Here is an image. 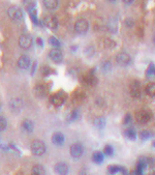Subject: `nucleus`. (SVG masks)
<instances>
[{
	"mask_svg": "<svg viewBox=\"0 0 155 175\" xmlns=\"http://www.w3.org/2000/svg\"><path fill=\"white\" fill-rule=\"evenodd\" d=\"M67 100V94L64 91H58L51 97V103L56 107H61Z\"/></svg>",
	"mask_w": 155,
	"mask_h": 175,
	"instance_id": "f257e3e1",
	"label": "nucleus"
},
{
	"mask_svg": "<svg viewBox=\"0 0 155 175\" xmlns=\"http://www.w3.org/2000/svg\"><path fill=\"white\" fill-rule=\"evenodd\" d=\"M31 152L36 157H40L46 152V145L42 141L34 140L31 143Z\"/></svg>",
	"mask_w": 155,
	"mask_h": 175,
	"instance_id": "f03ea898",
	"label": "nucleus"
},
{
	"mask_svg": "<svg viewBox=\"0 0 155 175\" xmlns=\"http://www.w3.org/2000/svg\"><path fill=\"white\" fill-rule=\"evenodd\" d=\"M152 117H153V115L149 110H140L135 113L137 121L140 122V124H147L152 119Z\"/></svg>",
	"mask_w": 155,
	"mask_h": 175,
	"instance_id": "7ed1b4c3",
	"label": "nucleus"
},
{
	"mask_svg": "<svg viewBox=\"0 0 155 175\" xmlns=\"http://www.w3.org/2000/svg\"><path fill=\"white\" fill-rule=\"evenodd\" d=\"M7 15L13 21H21L23 19V12L19 6H10L7 10Z\"/></svg>",
	"mask_w": 155,
	"mask_h": 175,
	"instance_id": "20e7f679",
	"label": "nucleus"
},
{
	"mask_svg": "<svg viewBox=\"0 0 155 175\" xmlns=\"http://www.w3.org/2000/svg\"><path fill=\"white\" fill-rule=\"evenodd\" d=\"M84 154V146L83 144L79 143V142H77V143L72 144V146H70V155H72V158H81Z\"/></svg>",
	"mask_w": 155,
	"mask_h": 175,
	"instance_id": "39448f33",
	"label": "nucleus"
},
{
	"mask_svg": "<svg viewBox=\"0 0 155 175\" xmlns=\"http://www.w3.org/2000/svg\"><path fill=\"white\" fill-rule=\"evenodd\" d=\"M116 60L122 67H127V65L131 63V58H130V56L127 53H125V52H121V53L117 54Z\"/></svg>",
	"mask_w": 155,
	"mask_h": 175,
	"instance_id": "423d86ee",
	"label": "nucleus"
},
{
	"mask_svg": "<svg viewBox=\"0 0 155 175\" xmlns=\"http://www.w3.org/2000/svg\"><path fill=\"white\" fill-rule=\"evenodd\" d=\"M43 23H45L46 27H48L51 30H56L58 28V20H57L56 17H53V16H47V17H45Z\"/></svg>",
	"mask_w": 155,
	"mask_h": 175,
	"instance_id": "0eeeda50",
	"label": "nucleus"
},
{
	"mask_svg": "<svg viewBox=\"0 0 155 175\" xmlns=\"http://www.w3.org/2000/svg\"><path fill=\"white\" fill-rule=\"evenodd\" d=\"M89 25L86 20H78L75 24V30L80 34H84L88 31Z\"/></svg>",
	"mask_w": 155,
	"mask_h": 175,
	"instance_id": "6e6552de",
	"label": "nucleus"
},
{
	"mask_svg": "<svg viewBox=\"0 0 155 175\" xmlns=\"http://www.w3.org/2000/svg\"><path fill=\"white\" fill-rule=\"evenodd\" d=\"M19 45L22 49H29L32 45V37L28 34H23L19 39Z\"/></svg>",
	"mask_w": 155,
	"mask_h": 175,
	"instance_id": "1a4fd4ad",
	"label": "nucleus"
},
{
	"mask_svg": "<svg viewBox=\"0 0 155 175\" xmlns=\"http://www.w3.org/2000/svg\"><path fill=\"white\" fill-rule=\"evenodd\" d=\"M49 56L50 58L53 60L56 63H61L62 59H63V55H62L61 51L59 49H52V50L49 52Z\"/></svg>",
	"mask_w": 155,
	"mask_h": 175,
	"instance_id": "9d476101",
	"label": "nucleus"
},
{
	"mask_svg": "<svg viewBox=\"0 0 155 175\" xmlns=\"http://www.w3.org/2000/svg\"><path fill=\"white\" fill-rule=\"evenodd\" d=\"M68 171H69V168H68V165L66 163H58L56 164L55 166V172L58 175H67L68 174Z\"/></svg>",
	"mask_w": 155,
	"mask_h": 175,
	"instance_id": "9b49d317",
	"label": "nucleus"
},
{
	"mask_svg": "<svg viewBox=\"0 0 155 175\" xmlns=\"http://www.w3.org/2000/svg\"><path fill=\"white\" fill-rule=\"evenodd\" d=\"M30 63H31V60L29 58V56H27V55H22L18 60V67L22 68V70L28 68L30 67Z\"/></svg>",
	"mask_w": 155,
	"mask_h": 175,
	"instance_id": "f8f14e48",
	"label": "nucleus"
},
{
	"mask_svg": "<svg viewBox=\"0 0 155 175\" xmlns=\"http://www.w3.org/2000/svg\"><path fill=\"white\" fill-rule=\"evenodd\" d=\"M9 107L13 112H20L22 107H23V101L21 98H13L10 101Z\"/></svg>",
	"mask_w": 155,
	"mask_h": 175,
	"instance_id": "ddd939ff",
	"label": "nucleus"
},
{
	"mask_svg": "<svg viewBox=\"0 0 155 175\" xmlns=\"http://www.w3.org/2000/svg\"><path fill=\"white\" fill-rule=\"evenodd\" d=\"M65 141V138H64V135L60 132H56L53 134L52 136V142H53L55 145H62Z\"/></svg>",
	"mask_w": 155,
	"mask_h": 175,
	"instance_id": "4468645a",
	"label": "nucleus"
},
{
	"mask_svg": "<svg viewBox=\"0 0 155 175\" xmlns=\"http://www.w3.org/2000/svg\"><path fill=\"white\" fill-rule=\"evenodd\" d=\"M130 93L134 97H140L141 95V88H140V83L138 81H134L132 84L130 85Z\"/></svg>",
	"mask_w": 155,
	"mask_h": 175,
	"instance_id": "2eb2a0df",
	"label": "nucleus"
},
{
	"mask_svg": "<svg viewBox=\"0 0 155 175\" xmlns=\"http://www.w3.org/2000/svg\"><path fill=\"white\" fill-rule=\"evenodd\" d=\"M34 92H35V94H36L37 97H45V95L47 94L48 88H47V86L43 85V84H39V85L34 88Z\"/></svg>",
	"mask_w": 155,
	"mask_h": 175,
	"instance_id": "dca6fc26",
	"label": "nucleus"
},
{
	"mask_svg": "<svg viewBox=\"0 0 155 175\" xmlns=\"http://www.w3.org/2000/svg\"><path fill=\"white\" fill-rule=\"evenodd\" d=\"M93 124H94L95 127L99 128V130H102V128H105V124H107V121H105V117L100 116V117H96V118L94 119Z\"/></svg>",
	"mask_w": 155,
	"mask_h": 175,
	"instance_id": "f3484780",
	"label": "nucleus"
},
{
	"mask_svg": "<svg viewBox=\"0 0 155 175\" xmlns=\"http://www.w3.org/2000/svg\"><path fill=\"white\" fill-rule=\"evenodd\" d=\"M22 127H23V130L25 131V132L31 133L32 131H33L34 124H33V122H32L31 120L26 119V120H24V121L22 122Z\"/></svg>",
	"mask_w": 155,
	"mask_h": 175,
	"instance_id": "a211bd4d",
	"label": "nucleus"
},
{
	"mask_svg": "<svg viewBox=\"0 0 155 175\" xmlns=\"http://www.w3.org/2000/svg\"><path fill=\"white\" fill-rule=\"evenodd\" d=\"M31 175H46L45 168L42 165H35L31 170Z\"/></svg>",
	"mask_w": 155,
	"mask_h": 175,
	"instance_id": "6ab92c4d",
	"label": "nucleus"
},
{
	"mask_svg": "<svg viewBox=\"0 0 155 175\" xmlns=\"http://www.w3.org/2000/svg\"><path fill=\"white\" fill-rule=\"evenodd\" d=\"M43 5L47 7L48 10H56V7L58 6V1L57 0H45L43 1Z\"/></svg>",
	"mask_w": 155,
	"mask_h": 175,
	"instance_id": "aec40b11",
	"label": "nucleus"
},
{
	"mask_svg": "<svg viewBox=\"0 0 155 175\" xmlns=\"http://www.w3.org/2000/svg\"><path fill=\"white\" fill-rule=\"evenodd\" d=\"M124 135L127 139H129V140H135V139H137V133H135V131L132 127H129L127 128V130H125Z\"/></svg>",
	"mask_w": 155,
	"mask_h": 175,
	"instance_id": "412c9836",
	"label": "nucleus"
},
{
	"mask_svg": "<svg viewBox=\"0 0 155 175\" xmlns=\"http://www.w3.org/2000/svg\"><path fill=\"white\" fill-rule=\"evenodd\" d=\"M103 158H105L103 154L100 151H95L94 154H92V160H93V162L96 164H101L103 162Z\"/></svg>",
	"mask_w": 155,
	"mask_h": 175,
	"instance_id": "4be33fe9",
	"label": "nucleus"
},
{
	"mask_svg": "<svg viewBox=\"0 0 155 175\" xmlns=\"http://www.w3.org/2000/svg\"><path fill=\"white\" fill-rule=\"evenodd\" d=\"M146 92L149 97H155V83H150L148 84L146 87Z\"/></svg>",
	"mask_w": 155,
	"mask_h": 175,
	"instance_id": "5701e85b",
	"label": "nucleus"
},
{
	"mask_svg": "<svg viewBox=\"0 0 155 175\" xmlns=\"http://www.w3.org/2000/svg\"><path fill=\"white\" fill-rule=\"evenodd\" d=\"M121 169H122V167H120V166L112 165L108 168V172H109V174L114 175V174H117V173H119V172H121Z\"/></svg>",
	"mask_w": 155,
	"mask_h": 175,
	"instance_id": "b1692460",
	"label": "nucleus"
},
{
	"mask_svg": "<svg viewBox=\"0 0 155 175\" xmlns=\"http://www.w3.org/2000/svg\"><path fill=\"white\" fill-rule=\"evenodd\" d=\"M49 43H50L51 46H53L54 49H58L61 46L60 42H59V40H57L55 36H51L50 39H49Z\"/></svg>",
	"mask_w": 155,
	"mask_h": 175,
	"instance_id": "393cba45",
	"label": "nucleus"
},
{
	"mask_svg": "<svg viewBox=\"0 0 155 175\" xmlns=\"http://www.w3.org/2000/svg\"><path fill=\"white\" fill-rule=\"evenodd\" d=\"M152 137V134L151 132H149V131H142V132L140 133V138L142 139L143 141H145V140H148V139H150Z\"/></svg>",
	"mask_w": 155,
	"mask_h": 175,
	"instance_id": "a878e982",
	"label": "nucleus"
},
{
	"mask_svg": "<svg viewBox=\"0 0 155 175\" xmlns=\"http://www.w3.org/2000/svg\"><path fill=\"white\" fill-rule=\"evenodd\" d=\"M79 117H80V112H79L78 109H76V110H73L72 113L69 114L68 116V120L69 121H75V120H77Z\"/></svg>",
	"mask_w": 155,
	"mask_h": 175,
	"instance_id": "bb28decb",
	"label": "nucleus"
},
{
	"mask_svg": "<svg viewBox=\"0 0 155 175\" xmlns=\"http://www.w3.org/2000/svg\"><path fill=\"white\" fill-rule=\"evenodd\" d=\"M103 154L108 157H112L114 154V148L111 145H105V148H103Z\"/></svg>",
	"mask_w": 155,
	"mask_h": 175,
	"instance_id": "cd10ccee",
	"label": "nucleus"
},
{
	"mask_svg": "<svg viewBox=\"0 0 155 175\" xmlns=\"http://www.w3.org/2000/svg\"><path fill=\"white\" fill-rule=\"evenodd\" d=\"M154 73H155V65L153 63H150L148 70H147V72H146V75L148 76V77H150L151 75H154Z\"/></svg>",
	"mask_w": 155,
	"mask_h": 175,
	"instance_id": "c85d7f7f",
	"label": "nucleus"
},
{
	"mask_svg": "<svg viewBox=\"0 0 155 175\" xmlns=\"http://www.w3.org/2000/svg\"><path fill=\"white\" fill-rule=\"evenodd\" d=\"M7 127V122L6 120H5L3 117L0 116V132H2V131H4L5 128Z\"/></svg>",
	"mask_w": 155,
	"mask_h": 175,
	"instance_id": "c756f323",
	"label": "nucleus"
},
{
	"mask_svg": "<svg viewBox=\"0 0 155 175\" xmlns=\"http://www.w3.org/2000/svg\"><path fill=\"white\" fill-rule=\"evenodd\" d=\"M111 67H112V65H111V62L109 61H105L102 63V70H110Z\"/></svg>",
	"mask_w": 155,
	"mask_h": 175,
	"instance_id": "7c9ffc66",
	"label": "nucleus"
},
{
	"mask_svg": "<svg viewBox=\"0 0 155 175\" xmlns=\"http://www.w3.org/2000/svg\"><path fill=\"white\" fill-rule=\"evenodd\" d=\"M130 122H131V116H130V114H126V115H125L123 124H130Z\"/></svg>",
	"mask_w": 155,
	"mask_h": 175,
	"instance_id": "2f4dec72",
	"label": "nucleus"
},
{
	"mask_svg": "<svg viewBox=\"0 0 155 175\" xmlns=\"http://www.w3.org/2000/svg\"><path fill=\"white\" fill-rule=\"evenodd\" d=\"M36 42H37V45H39V46H40V47H43V44H42V39H40V37H39V39H37L36 40Z\"/></svg>",
	"mask_w": 155,
	"mask_h": 175,
	"instance_id": "473e14b6",
	"label": "nucleus"
},
{
	"mask_svg": "<svg viewBox=\"0 0 155 175\" xmlns=\"http://www.w3.org/2000/svg\"><path fill=\"white\" fill-rule=\"evenodd\" d=\"M126 24H127L128 26H130V25H132V24H134V22L130 20L129 18H127V19H126Z\"/></svg>",
	"mask_w": 155,
	"mask_h": 175,
	"instance_id": "72a5a7b5",
	"label": "nucleus"
},
{
	"mask_svg": "<svg viewBox=\"0 0 155 175\" xmlns=\"http://www.w3.org/2000/svg\"><path fill=\"white\" fill-rule=\"evenodd\" d=\"M35 67H36V62H34V63H33V68H32V74L34 73V70H35Z\"/></svg>",
	"mask_w": 155,
	"mask_h": 175,
	"instance_id": "f704fd0d",
	"label": "nucleus"
},
{
	"mask_svg": "<svg viewBox=\"0 0 155 175\" xmlns=\"http://www.w3.org/2000/svg\"><path fill=\"white\" fill-rule=\"evenodd\" d=\"M128 175H137V172H135V171H132L131 173H129Z\"/></svg>",
	"mask_w": 155,
	"mask_h": 175,
	"instance_id": "c9c22d12",
	"label": "nucleus"
},
{
	"mask_svg": "<svg viewBox=\"0 0 155 175\" xmlns=\"http://www.w3.org/2000/svg\"><path fill=\"white\" fill-rule=\"evenodd\" d=\"M152 145H153V147H155V141L153 142V144H152Z\"/></svg>",
	"mask_w": 155,
	"mask_h": 175,
	"instance_id": "e433bc0d",
	"label": "nucleus"
},
{
	"mask_svg": "<svg viewBox=\"0 0 155 175\" xmlns=\"http://www.w3.org/2000/svg\"><path fill=\"white\" fill-rule=\"evenodd\" d=\"M153 42H154V44H155V35H154V37H153Z\"/></svg>",
	"mask_w": 155,
	"mask_h": 175,
	"instance_id": "4c0bfd02",
	"label": "nucleus"
},
{
	"mask_svg": "<svg viewBox=\"0 0 155 175\" xmlns=\"http://www.w3.org/2000/svg\"><path fill=\"white\" fill-rule=\"evenodd\" d=\"M151 175H155V173H153V174H151Z\"/></svg>",
	"mask_w": 155,
	"mask_h": 175,
	"instance_id": "58836bf2",
	"label": "nucleus"
},
{
	"mask_svg": "<svg viewBox=\"0 0 155 175\" xmlns=\"http://www.w3.org/2000/svg\"><path fill=\"white\" fill-rule=\"evenodd\" d=\"M0 109H1V107H0Z\"/></svg>",
	"mask_w": 155,
	"mask_h": 175,
	"instance_id": "ea45409f",
	"label": "nucleus"
},
{
	"mask_svg": "<svg viewBox=\"0 0 155 175\" xmlns=\"http://www.w3.org/2000/svg\"><path fill=\"white\" fill-rule=\"evenodd\" d=\"M154 75H155V73H154Z\"/></svg>",
	"mask_w": 155,
	"mask_h": 175,
	"instance_id": "a19ab883",
	"label": "nucleus"
}]
</instances>
